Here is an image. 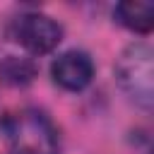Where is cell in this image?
<instances>
[{
	"mask_svg": "<svg viewBox=\"0 0 154 154\" xmlns=\"http://www.w3.org/2000/svg\"><path fill=\"white\" fill-rule=\"evenodd\" d=\"M14 36L17 41L34 55H43V53H51L60 38H63V29L58 22H53L51 17L46 14H38V12H29V14H22L17 19V26H14Z\"/></svg>",
	"mask_w": 154,
	"mask_h": 154,
	"instance_id": "3",
	"label": "cell"
},
{
	"mask_svg": "<svg viewBox=\"0 0 154 154\" xmlns=\"http://www.w3.org/2000/svg\"><path fill=\"white\" fill-rule=\"evenodd\" d=\"M0 77H2V82L12 84V87H26L36 77V65L29 58L7 55L0 63Z\"/></svg>",
	"mask_w": 154,
	"mask_h": 154,
	"instance_id": "6",
	"label": "cell"
},
{
	"mask_svg": "<svg viewBox=\"0 0 154 154\" xmlns=\"http://www.w3.org/2000/svg\"><path fill=\"white\" fill-rule=\"evenodd\" d=\"M116 79L120 89L142 108L154 103V55L147 43L128 46L116 63Z\"/></svg>",
	"mask_w": 154,
	"mask_h": 154,
	"instance_id": "2",
	"label": "cell"
},
{
	"mask_svg": "<svg viewBox=\"0 0 154 154\" xmlns=\"http://www.w3.org/2000/svg\"><path fill=\"white\" fill-rule=\"evenodd\" d=\"M116 17L123 26L137 34H149L154 29V5L144 0H125L116 5Z\"/></svg>",
	"mask_w": 154,
	"mask_h": 154,
	"instance_id": "5",
	"label": "cell"
},
{
	"mask_svg": "<svg viewBox=\"0 0 154 154\" xmlns=\"http://www.w3.org/2000/svg\"><path fill=\"white\" fill-rule=\"evenodd\" d=\"M2 132L17 154H58L60 140L51 118L36 108H22L2 120Z\"/></svg>",
	"mask_w": 154,
	"mask_h": 154,
	"instance_id": "1",
	"label": "cell"
},
{
	"mask_svg": "<svg viewBox=\"0 0 154 154\" xmlns=\"http://www.w3.org/2000/svg\"><path fill=\"white\" fill-rule=\"evenodd\" d=\"M51 77L55 84L70 91L84 89L94 77V63L84 51H65L51 65Z\"/></svg>",
	"mask_w": 154,
	"mask_h": 154,
	"instance_id": "4",
	"label": "cell"
}]
</instances>
